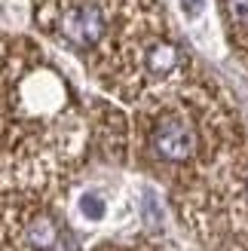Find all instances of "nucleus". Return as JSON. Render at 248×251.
Listing matches in <instances>:
<instances>
[{"label": "nucleus", "mask_w": 248, "mask_h": 251, "mask_svg": "<svg viewBox=\"0 0 248 251\" xmlns=\"http://www.w3.org/2000/svg\"><path fill=\"white\" fill-rule=\"evenodd\" d=\"M80 208H83V215L89 218V221H101L104 218V199L98 196V193H86L80 199Z\"/></svg>", "instance_id": "nucleus-3"}, {"label": "nucleus", "mask_w": 248, "mask_h": 251, "mask_svg": "<svg viewBox=\"0 0 248 251\" xmlns=\"http://www.w3.org/2000/svg\"><path fill=\"white\" fill-rule=\"evenodd\" d=\"M181 6L190 12V16H196V12H202V0H181Z\"/></svg>", "instance_id": "nucleus-4"}, {"label": "nucleus", "mask_w": 248, "mask_h": 251, "mask_svg": "<svg viewBox=\"0 0 248 251\" xmlns=\"http://www.w3.org/2000/svg\"><path fill=\"white\" fill-rule=\"evenodd\" d=\"M37 25L83 55L110 89L126 71L141 74L147 52L169 40L153 0H37Z\"/></svg>", "instance_id": "nucleus-1"}, {"label": "nucleus", "mask_w": 248, "mask_h": 251, "mask_svg": "<svg viewBox=\"0 0 248 251\" xmlns=\"http://www.w3.org/2000/svg\"><path fill=\"white\" fill-rule=\"evenodd\" d=\"M150 147L166 162H187L199 150V132L190 117L169 110V114L156 117L150 126Z\"/></svg>", "instance_id": "nucleus-2"}]
</instances>
